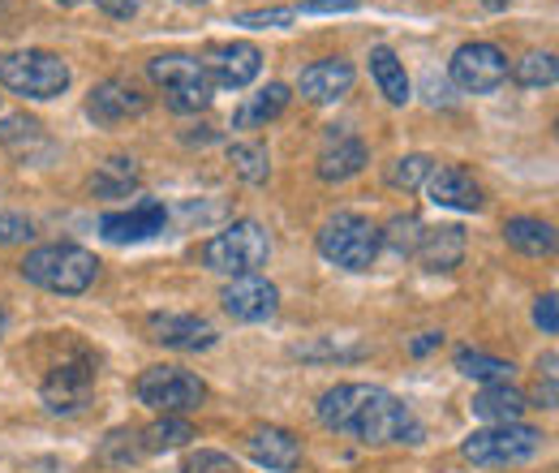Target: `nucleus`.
<instances>
[{"label": "nucleus", "instance_id": "aec40b11", "mask_svg": "<svg viewBox=\"0 0 559 473\" xmlns=\"http://www.w3.org/2000/svg\"><path fill=\"white\" fill-rule=\"evenodd\" d=\"M414 255L421 259V268H426V271H452V268H461V259H465V233H461L456 224L421 228L418 250H414Z\"/></svg>", "mask_w": 559, "mask_h": 473}, {"label": "nucleus", "instance_id": "cd10ccee", "mask_svg": "<svg viewBox=\"0 0 559 473\" xmlns=\"http://www.w3.org/2000/svg\"><path fill=\"white\" fill-rule=\"evenodd\" d=\"M228 159H233L237 177L250 181V186H263L267 173H272V155H267L263 142H233V146H228Z\"/></svg>", "mask_w": 559, "mask_h": 473}, {"label": "nucleus", "instance_id": "58836bf2", "mask_svg": "<svg viewBox=\"0 0 559 473\" xmlns=\"http://www.w3.org/2000/svg\"><path fill=\"white\" fill-rule=\"evenodd\" d=\"M186 473H237V465H233L224 452H199V457L186 465Z\"/></svg>", "mask_w": 559, "mask_h": 473}, {"label": "nucleus", "instance_id": "ddd939ff", "mask_svg": "<svg viewBox=\"0 0 559 473\" xmlns=\"http://www.w3.org/2000/svg\"><path fill=\"white\" fill-rule=\"evenodd\" d=\"M146 104H151V99L142 95L134 82L108 78V82H99V86L91 91L86 113H91V121H99V126H117V121H126V117H142Z\"/></svg>", "mask_w": 559, "mask_h": 473}, {"label": "nucleus", "instance_id": "0eeeda50", "mask_svg": "<svg viewBox=\"0 0 559 473\" xmlns=\"http://www.w3.org/2000/svg\"><path fill=\"white\" fill-rule=\"evenodd\" d=\"M349 435H357L361 444L388 448V444H421V426L414 417V409L405 401H396L392 392H379L370 405L357 413Z\"/></svg>", "mask_w": 559, "mask_h": 473}, {"label": "nucleus", "instance_id": "423d86ee", "mask_svg": "<svg viewBox=\"0 0 559 473\" xmlns=\"http://www.w3.org/2000/svg\"><path fill=\"white\" fill-rule=\"evenodd\" d=\"M538 448H543V430H538V426L503 422V426L474 430L461 452H465L474 465H521V461L538 457Z\"/></svg>", "mask_w": 559, "mask_h": 473}, {"label": "nucleus", "instance_id": "dca6fc26", "mask_svg": "<svg viewBox=\"0 0 559 473\" xmlns=\"http://www.w3.org/2000/svg\"><path fill=\"white\" fill-rule=\"evenodd\" d=\"M151 340H159L164 348H177V353H199V348L215 344V328L199 315H155Z\"/></svg>", "mask_w": 559, "mask_h": 473}, {"label": "nucleus", "instance_id": "473e14b6", "mask_svg": "<svg viewBox=\"0 0 559 473\" xmlns=\"http://www.w3.org/2000/svg\"><path fill=\"white\" fill-rule=\"evenodd\" d=\"M134 439H139L134 430H112V435H108V444H104V457H108V461H117V465H130V461L142 452V444H134Z\"/></svg>", "mask_w": 559, "mask_h": 473}, {"label": "nucleus", "instance_id": "39448f33", "mask_svg": "<svg viewBox=\"0 0 559 473\" xmlns=\"http://www.w3.org/2000/svg\"><path fill=\"white\" fill-rule=\"evenodd\" d=\"M0 82L13 95H26V99H57L70 86V66L57 52L26 48V52L0 57Z\"/></svg>", "mask_w": 559, "mask_h": 473}, {"label": "nucleus", "instance_id": "4468645a", "mask_svg": "<svg viewBox=\"0 0 559 473\" xmlns=\"http://www.w3.org/2000/svg\"><path fill=\"white\" fill-rule=\"evenodd\" d=\"M164 224H168V211L146 199V203L130 206V211H108V215L99 220V233H104L112 246H130V241H146V237L164 233Z\"/></svg>", "mask_w": 559, "mask_h": 473}, {"label": "nucleus", "instance_id": "bb28decb", "mask_svg": "<svg viewBox=\"0 0 559 473\" xmlns=\"http://www.w3.org/2000/svg\"><path fill=\"white\" fill-rule=\"evenodd\" d=\"M95 194H104V199H121V194H130L134 186H139V168H134V159H126V155H112V159H104V168L95 173Z\"/></svg>", "mask_w": 559, "mask_h": 473}, {"label": "nucleus", "instance_id": "4c0bfd02", "mask_svg": "<svg viewBox=\"0 0 559 473\" xmlns=\"http://www.w3.org/2000/svg\"><path fill=\"white\" fill-rule=\"evenodd\" d=\"M293 17H297L293 9H259V13H241L237 26H284V22H293Z\"/></svg>", "mask_w": 559, "mask_h": 473}, {"label": "nucleus", "instance_id": "2f4dec72", "mask_svg": "<svg viewBox=\"0 0 559 473\" xmlns=\"http://www.w3.org/2000/svg\"><path fill=\"white\" fill-rule=\"evenodd\" d=\"M418 237H421L418 215H396V220L388 224V233H379V241H388L396 255H414V250H418Z\"/></svg>", "mask_w": 559, "mask_h": 473}, {"label": "nucleus", "instance_id": "20e7f679", "mask_svg": "<svg viewBox=\"0 0 559 473\" xmlns=\"http://www.w3.org/2000/svg\"><path fill=\"white\" fill-rule=\"evenodd\" d=\"M146 78L155 86H164L173 113H203L215 99V82L207 78L199 57H181V52L155 57V61H146Z\"/></svg>", "mask_w": 559, "mask_h": 473}, {"label": "nucleus", "instance_id": "5701e85b", "mask_svg": "<svg viewBox=\"0 0 559 473\" xmlns=\"http://www.w3.org/2000/svg\"><path fill=\"white\" fill-rule=\"evenodd\" d=\"M284 108H288V86H284V82H267L259 95H250V99L237 108L233 126H237V130H254V126H267V121H276Z\"/></svg>", "mask_w": 559, "mask_h": 473}, {"label": "nucleus", "instance_id": "a18cd8bd", "mask_svg": "<svg viewBox=\"0 0 559 473\" xmlns=\"http://www.w3.org/2000/svg\"><path fill=\"white\" fill-rule=\"evenodd\" d=\"M57 4H66V9H73V4H82V0H57Z\"/></svg>", "mask_w": 559, "mask_h": 473}, {"label": "nucleus", "instance_id": "b1692460", "mask_svg": "<svg viewBox=\"0 0 559 473\" xmlns=\"http://www.w3.org/2000/svg\"><path fill=\"white\" fill-rule=\"evenodd\" d=\"M474 413L490 422V426H503V422H521L525 413V397L508 383H487L478 397H474Z\"/></svg>", "mask_w": 559, "mask_h": 473}, {"label": "nucleus", "instance_id": "7c9ffc66", "mask_svg": "<svg viewBox=\"0 0 559 473\" xmlns=\"http://www.w3.org/2000/svg\"><path fill=\"white\" fill-rule=\"evenodd\" d=\"M430 168H435L430 155H405V159H396V164L388 168V181H392L396 190H418L421 181L430 177Z\"/></svg>", "mask_w": 559, "mask_h": 473}, {"label": "nucleus", "instance_id": "49530a36", "mask_svg": "<svg viewBox=\"0 0 559 473\" xmlns=\"http://www.w3.org/2000/svg\"><path fill=\"white\" fill-rule=\"evenodd\" d=\"M9 4H13V0H0V13H4V9H9Z\"/></svg>", "mask_w": 559, "mask_h": 473}, {"label": "nucleus", "instance_id": "4be33fe9", "mask_svg": "<svg viewBox=\"0 0 559 473\" xmlns=\"http://www.w3.org/2000/svg\"><path fill=\"white\" fill-rule=\"evenodd\" d=\"M503 241L516 250V255H530V259H547L556 255V228L547 220H534V215H516L503 224Z\"/></svg>", "mask_w": 559, "mask_h": 473}, {"label": "nucleus", "instance_id": "6ab92c4d", "mask_svg": "<svg viewBox=\"0 0 559 473\" xmlns=\"http://www.w3.org/2000/svg\"><path fill=\"white\" fill-rule=\"evenodd\" d=\"M379 392H383V388H370V383H341V388L323 392V401H319V422H323L328 430H353L357 413L370 405Z\"/></svg>", "mask_w": 559, "mask_h": 473}, {"label": "nucleus", "instance_id": "f257e3e1", "mask_svg": "<svg viewBox=\"0 0 559 473\" xmlns=\"http://www.w3.org/2000/svg\"><path fill=\"white\" fill-rule=\"evenodd\" d=\"M17 271H22L31 284L48 288V293L73 297V293H86V288L95 284L99 259H95L91 250H82V246L57 241V246H39V250H31V255L17 263Z\"/></svg>", "mask_w": 559, "mask_h": 473}, {"label": "nucleus", "instance_id": "a878e982", "mask_svg": "<svg viewBox=\"0 0 559 473\" xmlns=\"http://www.w3.org/2000/svg\"><path fill=\"white\" fill-rule=\"evenodd\" d=\"M142 439V452H173V448H186L194 439V426L177 413H164L159 422H151L146 430L139 435Z\"/></svg>", "mask_w": 559, "mask_h": 473}, {"label": "nucleus", "instance_id": "1a4fd4ad", "mask_svg": "<svg viewBox=\"0 0 559 473\" xmlns=\"http://www.w3.org/2000/svg\"><path fill=\"white\" fill-rule=\"evenodd\" d=\"M452 82L461 86V91H469V95H490L503 78H508V57L495 48V44H461L456 52H452Z\"/></svg>", "mask_w": 559, "mask_h": 473}, {"label": "nucleus", "instance_id": "393cba45", "mask_svg": "<svg viewBox=\"0 0 559 473\" xmlns=\"http://www.w3.org/2000/svg\"><path fill=\"white\" fill-rule=\"evenodd\" d=\"M370 78L379 82L388 104H409V73H405L401 57L392 48H374L370 52Z\"/></svg>", "mask_w": 559, "mask_h": 473}, {"label": "nucleus", "instance_id": "2eb2a0df", "mask_svg": "<svg viewBox=\"0 0 559 473\" xmlns=\"http://www.w3.org/2000/svg\"><path fill=\"white\" fill-rule=\"evenodd\" d=\"M366 159H370V151H366V142L349 130H328L323 138V151H319V177L323 181H349L357 177L361 168H366Z\"/></svg>", "mask_w": 559, "mask_h": 473}, {"label": "nucleus", "instance_id": "79ce46f5", "mask_svg": "<svg viewBox=\"0 0 559 473\" xmlns=\"http://www.w3.org/2000/svg\"><path fill=\"white\" fill-rule=\"evenodd\" d=\"M439 344H443V332H421V336L409 344V353H414V357H426V353L439 348Z\"/></svg>", "mask_w": 559, "mask_h": 473}, {"label": "nucleus", "instance_id": "c85d7f7f", "mask_svg": "<svg viewBox=\"0 0 559 473\" xmlns=\"http://www.w3.org/2000/svg\"><path fill=\"white\" fill-rule=\"evenodd\" d=\"M456 370L469 375V379H478V383H508L512 379V362L478 353V348H461L456 353Z\"/></svg>", "mask_w": 559, "mask_h": 473}, {"label": "nucleus", "instance_id": "7ed1b4c3", "mask_svg": "<svg viewBox=\"0 0 559 473\" xmlns=\"http://www.w3.org/2000/svg\"><path fill=\"white\" fill-rule=\"evenodd\" d=\"M319 255L345 271H370L379 259V228L357 211H336L319 233Z\"/></svg>", "mask_w": 559, "mask_h": 473}, {"label": "nucleus", "instance_id": "ea45409f", "mask_svg": "<svg viewBox=\"0 0 559 473\" xmlns=\"http://www.w3.org/2000/svg\"><path fill=\"white\" fill-rule=\"evenodd\" d=\"M297 357H361V348H341V344H306V348H293Z\"/></svg>", "mask_w": 559, "mask_h": 473}, {"label": "nucleus", "instance_id": "9d476101", "mask_svg": "<svg viewBox=\"0 0 559 473\" xmlns=\"http://www.w3.org/2000/svg\"><path fill=\"white\" fill-rule=\"evenodd\" d=\"M219 301L237 323H267L280 310V288L272 280H263L259 271L254 275H233V284H224Z\"/></svg>", "mask_w": 559, "mask_h": 473}, {"label": "nucleus", "instance_id": "c03bdc74", "mask_svg": "<svg viewBox=\"0 0 559 473\" xmlns=\"http://www.w3.org/2000/svg\"><path fill=\"white\" fill-rule=\"evenodd\" d=\"M4 328H9V319H4V310H0V336H4Z\"/></svg>", "mask_w": 559, "mask_h": 473}, {"label": "nucleus", "instance_id": "412c9836", "mask_svg": "<svg viewBox=\"0 0 559 473\" xmlns=\"http://www.w3.org/2000/svg\"><path fill=\"white\" fill-rule=\"evenodd\" d=\"M250 457H254L263 470L293 473L301 465V444H297V435H288V430H280V426H263V430L250 435Z\"/></svg>", "mask_w": 559, "mask_h": 473}, {"label": "nucleus", "instance_id": "a19ab883", "mask_svg": "<svg viewBox=\"0 0 559 473\" xmlns=\"http://www.w3.org/2000/svg\"><path fill=\"white\" fill-rule=\"evenodd\" d=\"M95 4H99V9L108 13V17H134L142 0H95Z\"/></svg>", "mask_w": 559, "mask_h": 473}, {"label": "nucleus", "instance_id": "c756f323", "mask_svg": "<svg viewBox=\"0 0 559 473\" xmlns=\"http://www.w3.org/2000/svg\"><path fill=\"white\" fill-rule=\"evenodd\" d=\"M559 66L551 52H530L525 61H516V82L521 86H556Z\"/></svg>", "mask_w": 559, "mask_h": 473}, {"label": "nucleus", "instance_id": "f03ea898", "mask_svg": "<svg viewBox=\"0 0 559 473\" xmlns=\"http://www.w3.org/2000/svg\"><path fill=\"white\" fill-rule=\"evenodd\" d=\"M272 255V237L259 220H237L203 246V263L219 275H254Z\"/></svg>", "mask_w": 559, "mask_h": 473}, {"label": "nucleus", "instance_id": "de8ad7c7", "mask_svg": "<svg viewBox=\"0 0 559 473\" xmlns=\"http://www.w3.org/2000/svg\"><path fill=\"white\" fill-rule=\"evenodd\" d=\"M186 4H203V0H186Z\"/></svg>", "mask_w": 559, "mask_h": 473}, {"label": "nucleus", "instance_id": "c9c22d12", "mask_svg": "<svg viewBox=\"0 0 559 473\" xmlns=\"http://www.w3.org/2000/svg\"><path fill=\"white\" fill-rule=\"evenodd\" d=\"M559 297L556 293H547V297H538V306H534V323L547 332V336H556L559 332Z\"/></svg>", "mask_w": 559, "mask_h": 473}, {"label": "nucleus", "instance_id": "6e6552de", "mask_svg": "<svg viewBox=\"0 0 559 473\" xmlns=\"http://www.w3.org/2000/svg\"><path fill=\"white\" fill-rule=\"evenodd\" d=\"M139 401L159 413H190L207 401V383L177 366H151L139 375Z\"/></svg>", "mask_w": 559, "mask_h": 473}, {"label": "nucleus", "instance_id": "9b49d317", "mask_svg": "<svg viewBox=\"0 0 559 473\" xmlns=\"http://www.w3.org/2000/svg\"><path fill=\"white\" fill-rule=\"evenodd\" d=\"M91 388H95V366L86 357H70L44 379V405L52 413H78L91 401Z\"/></svg>", "mask_w": 559, "mask_h": 473}, {"label": "nucleus", "instance_id": "e433bc0d", "mask_svg": "<svg viewBox=\"0 0 559 473\" xmlns=\"http://www.w3.org/2000/svg\"><path fill=\"white\" fill-rule=\"evenodd\" d=\"M353 9H357L353 0H301V4H293L297 17H314V13H353Z\"/></svg>", "mask_w": 559, "mask_h": 473}, {"label": "nucleus", "instance_id": "a211bd4d", "mask_svg": "<svg viewBox=\"0 0 559 473\" xmlns=\"http://www.w3.org/2000/svg\"><path fill=\"white\" fill-rule=\"evenodd\" d=\"M426 190H430V203L452 206V211H478V206H483V186H478L465 168H456V164L430 168Z\"/></svg>", "mask_w": 559, "mask_h": 473}, {"label": "nucleus", "instance_id": "f704fd0d", "mask_svg": "<svg viewBox=\"0 0 559 473\" xmlns=\"http://www.w3.org/2000/svg\"><path fill=\"white\" fill-rule=\"evenodd\" d=\"M26 237H31V220L26 215H13V211H0V246L26 241Z\"/></svg>", "mask_w": 559, "mask_h": 473}, {"label": "nucleus", "instance_id": "72a5a7b5", "mask_svg": "<svg viewBox=\"0 0 559 473\" xmlns=\"http://www.w3.org/2000/svg\"><path fill=\"white\" fill-rule=\"evenodd\" d=\"M22 138L31 142V138H39V126L35 121H26V117H9V121H0V142H9V146H17L22 151Z\"/></svg>", "mask_w": 559, "mask_h": 473}, {"label": "nucleus", "instance_id": "f3484780", "mask_svg": "<svg viewBox=\"0 0 559 473\" xmlns=\"http://www.w3.org/2000/svg\"><path fill=\"white\" fill-rule=\"evenodd\" d=\"M353 66L349 61H341V57H328V61H314L310 69H301V95L310 99V104H336V99H345L353 91Z\"/></svg>", "mask_w": 559, "mask_h": 473}, {"label": "nucleus", "instance_id": "37998d69", "mask_svg": "<svg viewBox=\"0 0 559 473\" xmlns=\"http://www.w3.org/2000/svg\"><path fill=\"white\" fill-rule=\"evenodd\" d=\"M483 4H487V9H508L512 0H483Z\"/></svg>", "mask_w": 559, "mask_h": 473}, {"label": "nucleus", "instance_id": "f8f14e48", "mask_svg": "<svg viewBox=\"0 0 559 473\" xmlns=\"http://www.w3.org/2000/svg\"><path fill=\"white\" fill-rule=\"evenodd\" d=\"M203 69H207L211 82L241 91V86H250V82L259 78L263 57H259V48H254V44H211Z\"/></svg>", "mask_w": 559, "mask_h": 473}]
</instances>
